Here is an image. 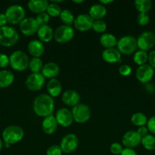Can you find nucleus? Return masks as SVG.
<instances>
[{
    "label": "nucleus",
    "instance_id": "obj_27",
    "mask_svg": "<svg viewBox=\"0 0 155 155\" xmlns=\"http://www.w3.org/2000/svg\"><path fill=\"white\" fill-rule=\"evenodd\" d=\"M15 75L9 70L0 71V88H7L13 83Z\"/></svg>",
    "mask_w": 155,
    "mask_h": 155
},
{
    "label": "nucleus",
    "instance_id": "obj_30",
    "mask_svg": "<svg viewBox=\"0 0 155 155\" xmlns=\"http://www.w3.org/2000/svg\"><path fill=\"white\" fill-rule=\"evenodd\" d=\"M61 21L63 23L64 25L67 26H71L74 24V16L71 11L68 10V9H64L62 11L60 15H59Z\"/></svg>",
    "mask_w": 155,
    "mask_h": 155
},
{
    "label": "nucleus",
    "instance_id": "obj_16",
    "mask_svg": "<svg viewBox=\"0 0 155 155\" xmlns=\"http://www.w3.org/2000/svg\"><path fill=\"white\" fill-rule=\"evenodd\" d=\"M55 117H56L58 124L62 127H70L74 121L71 110L68 108H65V107H62V108L58 110Z\"/></svg>",
    "mask_w": 155,
    "mask_h": 155
},
{
    "label": "nucleus",
    "instance_id": "obj_33",
    "mask_svg": "<svg viewBox=\"0 0 155 155\" xmlns=\"http://www.w3.org/2000/svg\"><path fill=\"white\" fill-rule=\"evenodd\" d=\"M147 58H148V54L147 51H142V50H138L135 51L133 55V61L137 65L141 66L147 62Z\"/></svg>",
    "mask_w": 155,
    "mask_h": 155
},
{
    "label": "nucleus",
    "instance_id": "obj_1",
    "mask_svg": "<svg viewBox=\"0 0 155 155\" xmlns=\"http://www.w3.org/2000/svg\"><path fill=\"white\" fill-rule=\"evenodd\" d=\"M54 109V99L48 94H40L33 101V110L38 117L44 118L52 115Z\"/></svg>",
    "mask_w": 155,
    "mask_h": 155
},
{
    "label": "nucleus",
    "instance_id": "obj_11",
    "mask_svg": "<svg viewBox=\"0 0 155 155\" xmlns=\"http://www.w3.org/2000/svg\"><path fill=\"white\" fill-rule=\"evenodd\" d=\"M46 78L41 73L30 74L25 80V86L27 89L32 92L40 91L45 85Z\"/></svg>",
    "mask_w": 155,
    "mask_h": 155
},
{
    "label": "nucleus",
    "instance_id": "obj_26",
    "mask_svg": "<svg viewBox=\"0 0 155 155\" xmlns=\"http://www.w3.org/2000/svg\"><path fill=\"white\" fill-rule=\"evenodd\" d=\"M118 39L112 33H103L100 37V43L106 48H115L117 45Z\"/></svg>",
    "mask_w": 155,
    "mask_h": 155
},
{
    "label": "nucleus",
    "instance_id": "obj_19",
    "mask_svg": "<svg viewBox=\"0 0 155 155\" xmlns=\"http://www.w3.org/2000/svg\"><path fill=\"white\" fill-rule=\"evenodd\" d=\"M58 125L59 124L53 114L44 117L41 124L43 131L47 135H53V133H55L57 130Z\"/></svg>",
    "mask_w": 155,
    "mask_h": 155
},
{
    "label": "nucleus",
    "instance_id": "obj_42",
    "mask_svg": "<svg viewBox=\"0 0 155 155\" xmlns=\"http://www.w3.org/2000/svg\"><path fill=\"white\" fill-rule=\"evenodd\" d=\"M9 65V57L4 53H0V68H5Z\"/></svg>",
    "mask_w": 155,
    "mask_h": 155
},
{
    "label": "nucleus",
    "instance_id": "obj_40",
    "mask_svg": "<svg viewBox=\"0 0 155 155\" xmlns=\"http://www.w3.org/2000/svg\"><path fill=\"white\" fill-rule=\"evenodd\" d=\"M132 68L128 64H122L119 68V73L123 77H128L132 74Z\"/></svg>",
    "mask_w": 155,
    "mask_h": 155
},
{
    "label": "nucleus",
    "instance_id": "obj_45",
    "mask_svg": "<svg viewBox=\"0 0 155 155\" xmlns=\"http://www.w3.org/2000/svg\"><path fill=\"white\" fill-rule=\"evenodd\" d=\"M120 155H138L136 151L132 148H124Z\"/></svg>",
    "mask_w": 155,
    "mask_h": 155
},
{
    "label": "nucleus",
    "instance_id": "obj_10",
    "mask_svg": "<svg viewBox=\"0 0 155 155\" xmlns=\"http://www.w3.org/2000/svg\"><path fill=\"white\" fill-rule=\"evenodd\" d=\"M78 138L74 133H69L64 136L60 142L61 149L65 154H71L74 152L78 147Z\"/></svg>",
    "mask_w": 155,
    "mask_h": 155
},
{
    "label": "nucleus",
    "instance_id": "obj_31",
    "mask_svg": "<svg viewBox=\"0 0 155 155\" xmlns=\"http://www.w3.org/2000/svg\"><path fill=\"white\" fill-rule=\"evenodd\" d=\"M141 144L144 149L147 151L155 150V136L152 134H148L141 139Z\"/></svg>",
    "mask_w": 155,
    "mask_h": 155
},
{
    "label": "nucleus",
    "instance_id": "obj_6",
    "mask_svg": "<svg viewBox=\"0 0 155 155\" xmlns=\"http://www.w3.org/2000/svg\"><path fill=\"white\" fill-rule=\"evenodd\" d=\"M8 23L11 24H20L25 18V10L20 5H12L5 12Z\"/></svg>",
    "mask_w": 155,
    "mask_h": 155
},
{
    "label": "nucleus",
    "instance_id": "obj_39",
    "mask_svg": "<svg viewBox=\"0 0 155 155\" xmlns=\"http://www.w3.org/2000/svg\"><path fill=\"white\" fill-rule=\"evenodd\" d=\"M62 153L60 146L58 145H51L46 150V155H62Z\"/></svg>",
    "mask_w": 155,
    "mask_h": 155
},
{
    "label": "nucleus",
    "instance_id": "obj_46",
    "mask_svg": "<svg viewBox=\"0 0 155 155\" xmlns=\"http://www.w3.org/2000/svg\"><path fill=\"white\" fill-rule=\"evenodd\" d=\"M8 21L6 18L5 15V13H0V27H2L6 26L7 24Z\"/></svg>",
    "mask_w": 155,
    "mask_h": 155
},
{
    "label": "nucleus",
    "instance_id": "obj_12",
    "mask_svg": "<svg viewBox=\"0 0 155 155\" xmlns=\"http://www.w3.org/2000/svg\"><path fill=\"white\" fill-rule=\"evenodd\" d=\"M19 28L24 36H30L37 33L40 26L36 22L35 18L29 17V18H25L20 23Z\"/></svg>",
    "mask_w": 155,
    "mask_h": 155
},
{
    "label": "nucleus",
    "instance_id": "obj_23",
    "mask_svg": "<svg viewBox=\"0 0 155 155\" xmlns=\"http://www.w3.org/2000/svg\"><path fill=\"white\" fill-rule=\"evenodd\" d=\"M107 13V9L106 6L103 5L100 3L94 4L91 6L89 9V15L94 20H102Z\"/></svg>",
    "mask_w": 155,
    "mask_h": 155
},
{
    "label": "nucleus",
    "instance_id": "obj_34",
    "mask_svg": "<svg viewBox=\"0 0 155 155\" xmlns=\"http://www.w3.org/2000/svg\"><path fill=\"white\" fill-rule=\"evenodd\" d=\"M46 12L50 15V17L56 18V17H59L60 15L61 12H62V9H61L60 6L58 4L50 2L49 4L48 7H47Z\"/></svg>",
    "mask_w": 155,
    "mask_h": 155
},
{
    "label": "nucleus",
    "instance_id": "obj_13",
    "mask_svg": "<svg viewBox=\"0 0 155 155\" xmlns=\"http://www.w3.org/2000/svg\"><path fill=\"white\" fill-rule=\"evenodd\" d=\"M154 75V69L148 64H145L141 66H138L135 71L136 79L141 83H148L153 79Z\"/></svg>",
    "mask_w": 155,
    "mask_h": 155
},
{
    "label": "nucleus",
    "instance_id": "obj_7",
    "mask_svg": "<svg viewBox=\"0 0 155 155\" xmlns=\"http://www.w3.org/2000/svg\"><path fill=\"white\" fill-rule=\"evenodd\" d=\"M71 114L73 120L78 124H84L88 122L91 116V108L88 105L84 103H79L72 107Z\"/></svg>",
    "mask_w": 155,
    "mask_h": 155
},
{
    "label": "nucleus",
    "instance_id": "obj_8",
    "mask_svg": "<svg viewBox=\"0 0 155 155\" xmlns=\"http://www.w3.org/2000/svg\"><path fill=\"white\" fill-rule=\"evenodd\" d=\"M74 36V30L71 26L62 25L58 27L54 30V38L55 40L60 44L67 43L71 41Z\"/></svg>",
    "mask_w": 155,
    "mask_h": 155
},
{
    "label": "nucleus",
    "instance_id": "obj_44",
    "mask_svg": "<svg viewBox=\"0 0 155 155\" xmlns=\"http://www.w3.org/2000/svg\"><path fill=\"white\" fill-rule=\"evenodd\" d=\"M136 131L141 138L144 137V136H146L147 135L149 134L148 129H147V127H146V126H143V127H138V130H137Z\"/></svg>",
    "mask_w": 155,
    "mask_h": 155
},
{
    "label": "nucleus",
    "instance_id": "obj_24",
    "mask_svg": "<svg viewBox=\"0 0 155 155\" xmlns=\"http://www.w3.org/2000/svg\"><path fill=\"white\" fill-rule=\"evenodd\" d=\"M36 33H37L39 40L42 42H46V43L51 42L54 36V31L48 24L40 27Z\"/></svg>",
    "mask_w": 155,
    "mask_h": 155
},
{
    "label": "nucleus",
    "instance_id": "obj_32",
    "mask_svg": "<svg viewBox=\"0 0 155 155\" xmlns=\"http://www.w3.org/2000/svg\"><path fill=\"white\" fill-rule=\"evenodd\" d=\"M43 65L40 58H32L29 62L28 68L32 73L36 74V73H41Z\"/></svg>",
    "mask_w": 155,
    "mask_h": 155
},
{
    "label": "nucleus",
    "instance_id": "obj_28",
    "mask_svg": "<svg viewBox=\"0 0 155 155\" xmlns=\"http://www.w3.org/2000/svg\"><path fill=\"white\" fill-rule=\"evenodd\" d=\"M147 120L148 119L144 114L141 113V112H136L132 114V117H131V122L133 125L140 127L147 125Z\"/></svg>",
    "mask_w": 155,
    "mask_h": 155
},
{
    "label": "nucleus",
    "instance_id": "obj_49",
    "mask_svg": "<svg viewBox=\"0 0 155 155\" xmlns=\"http://www.w3.org/2000/svg\"><path fill=\"white\" fill-rule=\"evenodd\" d=\"M2 148H3V141H2V139L0 138V152H1Z\"/></svg>",
    "mask_w": 155,
    "mask_h": 155
},
{
    "label": "nucleus",
    "instance_id": "obj_15",
    "mask_svg": "<svg viewBox=\"0 0 155 155\" xmlns=\"http://www.w3.org/2000/svg\"><path fill=\"white\" fill-rule=\"evenodd\" d=\"M142 138L139 136L137 131L129 130L123 135L122 138V144L127 148H136L141 144Z\"/></svg>",
    "mask_w": 155,
    "mask_h": 155
},
{
    "label": "nucleus",
    "instance_id": "obj_14",
    "mask_svg": "<svg viewBox=\"0 0 155 155\" xmlns=\"http://www.w3.org/2000/svg\"><path fill=\"white\" fill-rule=\"evenodd\" d=\"M94 21L89 14H81L74 18V26L79 31L86 32L92 29Z\"/></svg>",
    "mask_w": 155,
    "mask_h": 155
},
{
    "label": "nucleus",
    "instance_id": "obj_25",
    "mask_svg": "<svg viewBox=\"0 0 155 155\" xmlns=\"http://www.w3.org/2000/svg\"><path fill=\"white\" fill-rule=\"evenodd\" d=\"M46 89L48 95L52 98L58 97L61 94L62 90V86L60 81L57 79H51L48 81L46 85Z\"/></svg>",
    "mask_w": 155,
    "mask_h": 155
},
{
    "label": "nucleus",
    "instance_id": "obj_41",
    "mask_svg": "<svg viewBox=\"0 0 155 155\" xmlns=\"http://www.w3.org/2000/svg\"><path fill=\"white\" fill-rule=\"evenodd\" d=\"M146 127L148 129V131L150 133H152V135L154 136L155 135V115L150 117L148 120H147V123Z\"/></svg>",
    "mask_w": 155,
    "mask_h": 155
},
{
    "label": "nucleus",
    "instance_id": "obj_5",
    "mask_svg": "<svg viewBox=\"0 0 155 155\" xmlns=\"http://www.w3.org/2000/svg\"><path fill=\"white\" fill-rule=\"evenodd\" d=\"M138 48L137 39L133 36L127 35L120 38L117 42L116 48L121 54L129 55L134 53Z\"/></svg>",
    "mask_w": 155,
    "mask_h": 155
},
{
    "label": "nucleus",
    "instance_id": "obj_47",
    "mask_svg": "<svg viewBox=\"0 0 155 155\" xmlns=\"http://www.w3.org/2000/svg\"><path fill=\"white\" fill-rule=\"evenodd\" d=\"M112 2H113V1H112V0H100L99 3H100V4L106 6V5H109Z\"/></svg>",
    "mask_w": 155,
    "mask_h": 155
},
{
    "label": "nucleus",
    "instance_id": "obj_18",
    "mask_svg": "<svg viewBox=\"0 0 155 155\" xmlns=\"http://www.w3.org/2000/svg\"><path fill=\"white\" fill-rule=\"evenodd\" d=\"M122 54L116 48H105L102 52V58L109 64H115L121 62Z\"/></svg>",
    "mask_w": 155,
    "mask_h": 155
},
{
    "label": "nucleus",
    "instance_id": "obj_2",
    "mask_svg": "<svg viewBox=\"0 0 155 155\" xmlns=\"http://www.w3.org/2000/svg\"><path fill=\"white\" fill-rule=\"evenodd\" d=\"M24 136L22 127L17 125H11L5 127L2 132V139L5 143L14 145L21 142Z\"/></svg>",
    "mask_w": 155,
    "mask_h": 155
},
{
    "label": "nucleus",
    "instance_id": "obj_22",
    "mask_svg": "<svg viewBox=\"0 0 155 155\" xmlns=\"http://www.w3.org/2000/svg\"><path fill=\"white\" fill-rule=\"evenodd\" d=\"M49 4L50 2L47 0H30L27 3V7L31 12L39 15L46 12Z\"/></svg>",
    "mask_w": 155,
    "mask_h": 155
},
{
    "label": "nucleus",
    "instance_id": "obj_9",
    "mask_svg": "<svg viewBox=\"0 0 155 155\" xmlns=\"http://www.w3.org/2000/svg\"><path fill=\"white\" fill-rule=\"evenodd\" d=\"M137 45L139 50L147 51L155 45V34L151 31H144L137 38Z\"/></svg>",
    "mask_w": 155,
    "mask_h": 155
},
{
    "label": "nucleus",
    "instance_id": "obj_21",
    "mask_svg": "<svg viewBox=\"0 0 155 155\" xmlns=\"http://www.w3.org/2000/svg\"><path fill=\"white\" fill-rule=\"evenodd\" d=\"M60 73V68L57 64L54 62H49L45 64L43 67L41 71V74L45 78L47 79H54L57 77Z\"/></svg>",
    "mask_w": 155,
    "mask_h": 155
},
{
    "label": "nucleus",
    "instance_id": "obj_48",
    "mask_svg": "<svg viewBox=\"0 0 155 155\" xmlns=\"http://www.w3.org/2000/svg\"><path fill=\"white\" fill-rule=\"evenodd\" d=\"M84 0H73V2L76 3V4H81V3H83L84 2Z\"/></svg>",
    "mask_w": 155,
    "mask_h": 155
},
{
    "label": "nucleus",
    "instance_id": "obj_35",
    "mask_svg": "<svg viewBox=\"0 0 155 155\" xmlns=\"http://www.w3.org/2000/svg\"><path fill=\"white\" fill-rule=\"evenodd\" d=\"M106 28H107V25L103 20H97L94 21L92 29L96 33H103L106 30Z\"/></svg>",
    "mask_w": 155,
    "mask_h": 155
},
{
    "label": "nucleus",
    "instance_id": "obj_29",
    "mask_svg": "<svg viewBox=\"0 0 155 155\" xmlns=\"http://www.w3.org/2000/svg\"><path fill=\"white\" fill-rule=\"evenodd\" d=\"M135 7L139 13L147 14L152 8V2L150 0H135Z\"/></svg>",
    "mask_w": 155,
    "mask_h": 155
},
{
    "label": "nucleus",
    "instance_id": "obj_4",
    "mask_svg": "<svg viewBox=\"0 0 155 155\" xmlns=\"http://www.w3.org/2000/svg\"><path fill=\"white\" fill-rule=\"evenodd\" d=\"M19 40V34L14 27L5 26L0 27V45L5 47H12Z\"/></svg>",
    "mask_w": 155,
    "mask_h": 155
},
{
    "label": "nucleus",
    "instance_id": "obj_17",
    "mask_svg": "<svg viewBox=\"0 0 155 155\" xmlns=\"http://www.w3.org/2000/svg\"><path fill=\"white\" fill-rule=\"evenodd\" d=\"M81 97L77 91L74 89H68L65 91L62 95V101L65 105L74 107L80 103Z\"/></svg>",
    "mask_w": 155,
    "mask_h": 155
},
{
    "label": "nucleus",
    "instance_id": "obj_37",
    "mask_svg": "<svg viewBox=\"0 0 155 155\" xmlns=\"http://www.w3.org/2000/svg\"><path fill=\"white\" fill-rule=\"evenodd\" d=\"M122 145H121L119 142H113L111 144L110 147H109V151L114 155H120L123 151Z\"/></svg>",
    "mask_w": 155,
    "mask_h": 155
},
{
    "label": "nucleus",
    "instance_id": "obj_36",
    "mask_svg": "<svg viewBox=\"0 0 155 155\" xmlns=\"http://www.w3.org/2000/svg\"><path fill=\"white\" fill-rule=\"evenodd\" d=\"M36 22L39 24L40 27L44 25H47L50 20V17L46 12H43V13L39 14V15H36V17L35 18Z\"/></svg>",
    "mask_w": 155,
    "mask_h": 155
},
{
    "label": "nucleus",
    "instance_id": "obj_38",
    "mask_svg": "<svg viewBox=\"0 0 155 155\" xmlns=\"http://www.w3.org/2000/svg\"><path fill=\"white\" fill-rule=\"evenodd\" d=\"M137 22L140 26H146L150 22V16L147 14L139 13L137 16Z\"/></svg>",
    "mask_w": 155,
    "mask_h": 155
},
{
    "label": "nucleus",
    "instance_id": "obj_50",
    "mask_svg": "<svg viewBox=\"0 0 155 155\" xmlns=\"http://www.w3.org/2000/svg\"><path fill=\"white\" fill-rule=\"evenodd\" d=\"M5 148H9V147L11 146V145H9V144H7V143H5Z\"/></svg>",
    "mask_w": 155,
    "mask_h": 155
},
{
    "label": "nucleus",
    "instance_id": "obj_20",
    "mask_svg": "<svg viewBox=\"0 0 155 155\" xmlns=\"http://www.w3.org/2000/svg\"><path fill=\"white\" fill-rule=\"evenodd\" d=\"M27 50L29 54L33 56V58H40L43 54L45 47L41 41L33 39L29 42L27 45Z\"/></svg>",
    "mask_w": 155,
    "mask_h": 155
},
{
    "label": "nucleus",
    "instance_id": "obj_3",
    "mask_svg": "<svg viewBox=\"0 0 155 155\" xmlns=\"http://www.w3.org/2000/svg\"><path fill=\"white\" fill-rule=\"evenodd\" d=\"M28 55L24 51L17 50L12 52L9 56V65L12 69L17 71H24L29 67Z\"/></svg>",
    "mask_w": 155,
    "mask_h": 155
},
{
    "label": "nucleus",
    "instance_id": "obj_43",
    "mask_svg": "<svg viewBox=\"0 0 155 155\" xmlns=\"http://www.w3.org/2000/svg\"><path fill=\"white\" fill-rule=\"evenodd\" d=\"M147 62L150 67L155 69V50H152L148 54L147 58Z\"/></svg>",
    "mask_w": 155,
    "mask_h": 155
}]
</instances>
